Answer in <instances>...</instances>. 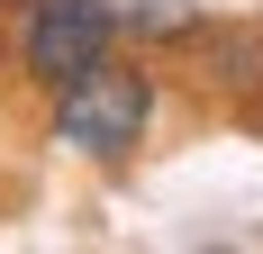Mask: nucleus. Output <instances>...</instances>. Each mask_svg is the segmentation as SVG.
<instances>
[{"label":"nucleus","mask_w":263,"mask_h":254,"mask_svg":"<svg viewBox=\"0 0 263 254\" xmlns=\"http://www.w3.org/2000/svg\"><path fill=\"white\" fill-rule=\"evenodd\" d=\"M118 9H127V37H155V46H163V37H200V27H209V19H200V0H118Z\"/></svg>","instance_id":"3"},{"label":"nucleus","mask_w":263,"mask_h":254,"mask_svg":"<svg viewBox=\"0 0 263 254\" xmlns=\"http://www.w3.org/2000/svg\"><path fill=\"white\" fill-rule=\"evenodd\" d=\"M46 136L64 154H82V164H127L145 136H155V109H163V82L145 55H109V64H91V73L54 82L46 91Z\"/></svg>","instance_id":"1"},{"label":"nucleus","mask_w":263,"mask_h":254,"mask_svg":"<svg viewBox=\"0 0 263 254\" xmlns=\"http://www.w3.org/2000/svg\"><path fill=\"white\" fill-rule=\"evenodd\" d=\"M118 46H127V9H118V0H27L18 27H9V55H18V73L36 82V91L109 64Z\"/></svg>","instance_id":"2"}]
</instances>
